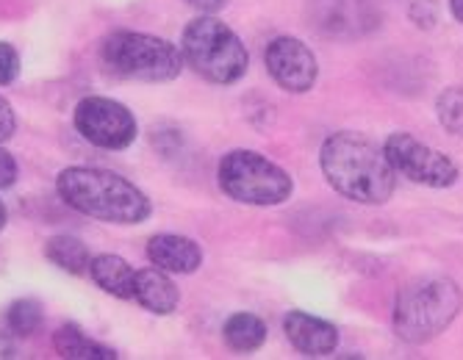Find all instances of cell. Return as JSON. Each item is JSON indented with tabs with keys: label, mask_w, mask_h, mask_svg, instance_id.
I'll use <instances>...</instances> for the list:
<instances>
[{
	"label": "cell",
	"mask_w": 463,
	"mask_h": 360,
	"mask_svg": "<svg viewBox=\"0 0 463 360\" xmlns=\"http://www.w3.org/2000/svg\"><path fill=\"white\" fill-rule=\"evenodd\" d=\"M53 349L67 360H114L117 352L83 336L78 325H64L53 333Z\"/></svg>",
	"instance_id": "15"
},
{
	"label": "cell",
	"mask_w": 463,
	"mask_h": 360,
	"mask_svg": "<svg viewBox=\"0 0 463 360\" xmlns=\"http://www.w3.org/2000/svg\"><path fill=\"white\" fill-rule=\"evenodd\" d=\"M0 357H14V344L6 330H0Z\"/></svg>",
	"instance_id": "24"
},
{
	"label": "cell",
	"mask_w": 463,
	"mask_h": 360,
	"mask_svg": "<svg viewBox=\"0 0 463 360\" xmlns=\"http://www.w3.org/2000/svg\"><path fill=\"white\" fill-rule=\"evenodd\" d=\"M283 333L294 349L303 355H311V357L333 355L335 346H339V330H335L330 322H325V318H317L303 310H291L283 318Z\"/></svg>",
	"instance_id": "11"
},
{
	"label": "cell",
	"mask_w": 463,
	"mask_h": 360,
	"mask_svg": "<svg viewBox=\"0 0 463 360\" xmlns=\"http://www.w3.org/2000/svg\"><path fill=\"white\" fill-rule=\"evenodd\" d=\"M319 164L327 183L361 206H383L397 189V172L386 152L361 134L339 131L325 139Z\"/></svg>",
	"instance_id": "1"
},
{
	"label": "cell",
	"mask_w": 463,
	"mask_h": 360,
	"mask_svg": "<svg viewBox=\"0 0 463 360\" xmlns=\"http://www.w3.org/2000/svg\"><path fill=\"white\" fill-rule=\"evenodd\" d=\"M90 274H92V280H95V283H98L106 294H111V297H117V300H134V280H137V272H134V266H131L128 261H125V258L111 255V253H103V255L92 258Z\"/></svg>",
	"instance_id": "14"
},
{
	"label": "cell",
	"mask_w": 463,
	"mask_h": 360,
	"mask_svg": "<svg viewBox=\"0 0 463 360\" xmlns=\"http://www.w3.org/2000/svg\"><path fill=\"white\" fill-rule=\"evenodd\" d=\"M311 17L322 33L339 39L364 36L381 23L369 0H311Z\"/></svg>",
	"instance_id": "10"
},
{
	"label": "cell",
	"mask_w": 463,
	"mask_h": 360,
	"mask_svg": "<svg viewBox=\"0 0 463 360\" xmlns=\"http://www.w3.org/2000/svg\"><path fill=\"white\" fill-rule=\"evenodd\" d=\"M222 336L233 352H256L267 341V325L252 313H233L222 328Z\"/></svg>",
	"instance_id": "16"
},
{
	"label": "cell",
	"mask_w": 463,
	"mask_h": 360,
	"mask_svg": "<svg viewBox=\"0 0 463 360\" xmlns=\"http://www.w3.org/2000/svg\"><path fill=\"white\" fill-rule=\"evenodd\" d=\"M14 128H17L14 111H12V106H9V100H6V97H0V142L12 139Z\"/></svg>",
	"instance_id": "22"
},
{
	"label": "cell",
	"mask_w": 463,
	"mask_h": 360,
	"mask_svg": "<svg viewBox=\"0 0 463 360\" xmlns=\"http://www.w3.org/2000/svg\"><path fill=\"white\" fill-rule=\"evenodd\" d=\"M59 197L83 217L111 225H142L153 206L142 189L117 172L98 167H70L56 178Z\"/></svg>",
	"instance_id": "2"
},
{
	"label": "cell",
	"mask_w": 463,
	"mask_h": 360,
	"mask_svg": "<svg viewBox=\"0 0 463 360\" xmlns=\"http://www.w3.org/2000/svg\"><path fill=\"white\" fill-rule=\"evenodd\" d=\"M186 4L200 9L203 14H217V12H222L228 6V0H186Z\"/></svg>",
	"instance_id": "23"
},
{
	"label": "cell",
	"mask_w": 463,
	"mask_h": 360,
	"mask_svg": "<svg viewBox=\"0 0 463 360\" xmlns=\"http://www.w3.org/2000/svg\"><path fill=\"white\" fill-rule=\"evenodd\" d=\"M20 72V56L9 42H0V87H9Z\"/></svg>",
	"instance_id": "20"
},
{
	"label": "cell",
	"mask_w": 463,
	"mask_h": 360,
	"mask_svg": "<svg viewBox=\"0 0 463 360\" xmlns=\"http://www.w3.org/2000/svg\"><path fill=\"white\" fill-rule=\"evenodd\" d=\"M42 318H45V316H42V305L36 300H17L6 310V325H9V330L14 336H23V338L33 336L42 328Z\"/></svg>",
	"instance_id": "18"
},
{
	"label": "cell",
	"mask_w": 463,
	"mask_h": 360,
	"mask_svg": "<svg viewBox=\"0 0 463 360\" xmlns=\"http://www.w3.org/2000/svg\"><path fill=\"white\" fill-rule=\"evenodd\" d=\"M463 305L449 277H422L408 283L394 302V333L405 344H425L444 333Z\"/></svg>",
	"instance_id": "3"
},
{
	"label": "cell",
	"mask_w": 463,
	"mask_h": 360,
	"mask_svg": "<svg viewBox=\"0 0 463 360\" xmlns=\"http://www.w3.org/2000/svg\"><path fill=\"white\" fill-rule=\"evenodd\" d=\"M439 111V123L452 134V136H463V87H449L439 95L436 103Z\"/></svg>",
	"instance_id": "19"
},
{
	"label": "cell",
	"mask_w": 463,
	"mask_h": 360,
	"mask_svg": "<svg viewBox=\"0 0 463 360\" xmlns=\"http://www.w3.org/2000/svg\"><path fill=\"white\" fill-rule=\"evenodd\" d=\"M449 9H452V17L463 23V0H449Z\"/></svg>",
	"instance_id": "25"
},
{
	"label": "cell",
	"mask_w": 463,
	"mask_h": 360,
	"mask_svg": "<svg viewBox=\"0 0 463 360\" xmlns=\"http://www.w3.org/2000/svg\"><path fill=\"white\" fill-rule=\"evenodd\" d=\"M181 53L197 75L220 87L236 84L250 67V56L241 39L214 14L197 17L186 25Z\"/></svg>",
	"instance_id": "4"
},
{
	"label": "cell",
	"mask_w": 463,
	"mask_h": 360,
	"mask_svg": "<svg viewBox=\"0 0 463 360\" xmlns=\"http://www.w3.org/2000/svg\"><path fill=\"white\" fill-rule=\"evenodd\" d=\"M147 258L153 266L170 274H192L203 263V250L197 242L178 233H158L147 242Z\"/></svg>",
	"instance_id": "12"
},
{
	"label": "cell",
	"mask_w": 463,
	"mask_h": 360,
	"mask_svg": "<svg viewBox=\"0 0 463 360\" xmlns=\"http://www.w3.org/2000/svg\"><path fill=\"white\" fill-rule=\"evenodd\" d=\"M134 300L156 316H170L178 308L181 294H178V286L170 280V272L153 266V269L137 272Z\"/></svg>",
	"instance_id": "13"
},
{
	"label": "cell",
	"mask_w": 463,
	"mask_h": 360,
	"mask_svg": "<svg viewBox=\"0 0 463 360\" xmlns=\"http://www.w3.org/2000/svg\"><path fill=\"white\" fill-rule=\"evenodd\" d=\"M217 180L241 206H280L294 191L288 172L256 150H231L222 155Z\"/></svg>",
	"instance_id": "6"
},
{
	"label": "cell",
	"mask_w": 463,
	"mask_h": 360,
	"mask_svg": "<svg viewBox=\"0 0 463 360\" xmlns=\"http://www.w3.org/2000/svg\"><path fill=\"white\" fill-rule=\"evenodd\" d=\"M267 69L275 78V84L291 95H306L314 89L317 84V56L311 53V48L306 42L294 36H278L267 45L264 53Z\"/></svg>",
	"instance_id": "9"
},
{
	"label": "cell",
	"mask_w": 463,
	"mask_h": 360,
	"mask_svg": "<svg viewBox=\"0 0 463 360\" xmlns=\"http://www.w3.org/2000/svg\"><path fill=\"white\" fill-rule=\"evenodd\" d=\"M45 255L51 263H56L59 269H64L70 274H87L90 263H92L87 245L75 235H53L45 245Z\"/></svg>",
	"instance_id": "17"
},
{
	"label": "cell",
	"mask_w": 463,
	"mask_h": 360,
	"mask_svg": "<svg viewBox=\"0 0 463 360\" xmlns=\"http://www.w3.org/2000/svg\"><path fill=\"white\" fill-rule=\"evenodd\" d=\"M75 128L90 144L103 150L131 147L139 134L134 114L111 97H83L75 106Z\"/></svg>",
	"instance_id": "8"
},
{
	"label": "cell",
	"mask_w": 463,
	"mask_h": 360,
	"mask_svg": "<svg viewBox=\"0 0 463 360\" xmlns=\"http://www.w3.org/2000/svg\"><path fill=\"white\" fill-rule=\"evenodd\" d=\"M103 61L111 72L147 84L173 81L184 69V53L161 36L117 31L103 42Z\"/></svg>",
	"instance_id": "5"
},
{
	"label": "cell",
	"mask_w": 463,
	"mask_h": 360,
	"mask_svg": "<svg viewBox=\"0 0 463 360\" xmlns=\"http://www.w3.org/2000/svg\"><path fill=\"white\" fill-rule=\"evenodd\" d=\"M6 219H9V214H6V206H4V199H0V230L6 227Z\"/></svg>",
	"instance_id": "26"
},
{
	"label": "cell",
	"mask_w": 463,
	"mask_h": 360,
	"mask_svg": "<svg viewBox=\"0 0 463 360\" xmlns=\"http://www.w3.org/2000/svg\"><path fill=\"white\" fill-rule=\"evenodd\" d=\"M383 152L397 175L411 183H422L430 189H447L458 180V167L449 155L422 144L411 134H392L383 144Z\"/></svg>",
	"instance_id": "7"
},
{
	"label": "cell",
	"mask_w": 463,
	"mask_h": 360,
	"mask_svg": "<svg viewBox=\"0 0 463 360\" xmlns=\"http://www.w3.org/2000/svg\"><path fill=\"white\" fill-rule=\"evenodd\" d=\"M17 180V162L9 150L0 147V189H9Z\"/></svg>",
	"instance_id": "21"
}]
</instances>
